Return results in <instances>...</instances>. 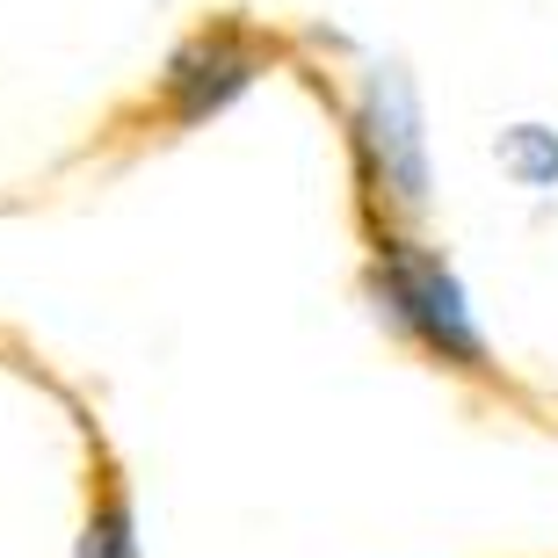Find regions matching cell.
<instances>
[{
  "mask_svg": "<svg viewBox=\"0 0 558 558\" xmlns=\"http://www.w3.org/2000/svg\"><path fill=\"white\" fill-rule=\"evenodd\" d=\"M349 153L363 174V196L385 218L377 232H414L435 204V160H428V109L407 65L377 59L363 65L349 102Z\"/></svg>",
  "mask_w": 558,
  "mask_h": 558,
  "instance_id": "7a4b0ae2",
  "label": "cell"
},
{
  "mask_svg": "<svg viewBox=\"0 0 558 558\" xmlns=\"http://www.w3.org/2000/svg\"><path fill=\"white\" fill-rule=\"evenodd\" d=\"M269 73V51L254 37L247 22H204V29H189L174 44V59L160 73V109L167 124H210V117H226L254 81Z\"/></svg>",
  "mask_w": 558,
  "mask_h": 558,
  "instance_id": "3957f363",
  "label": "cell"
},
{
  "mask_svg": "<svg viewBox=\"0 0 558 558\" xmlns=\"http://www.w3.org/2000/svg\"><path fill=\"white\" fill-rule=\"evenodd\" d=\"M494 160L500 174L530 196H558V124H537V117H522V124H500L494 131Z\"/></svg>",
  "mask_w": 558,
  "mask_h": 558,
  "instance_id": "277c9868",
  "label": "cell"
},
{
  "mask_svg": "<svg viewBox=\"0 0 558 558\" xmlns=\"http://www.w3.org/2000/svg\"><path fill=\"white\" fill-rule=\"evenodd\" d=\"M371 298L385 312V327L407 349L428 355L435 371L464 377V385H494V333H486L478 290L435 240H421V232H377Z\"/></svg>",
  "mask_w": 558,
  "mask_h": 558,
  "instance_id": "6da1fadb",
  "label": "cell"
}]
</instances>
